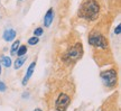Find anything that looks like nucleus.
Listing matches in <instances>:
<instances>
[{
  "label": "nucleus",
  "instance_id": "nucleus-1",
  "mask_svg": "<svg viewBox=\"0 0 121 111\" xmlns=\"http://www.w3.org/2000/svg\"><path fill=\"white\" fill-rule=\"evenodd\" d=\"M99 4L96 0H86L83 2L78 10V16L86 20H94L99 15Z\"/></svg>",
  "mask_w": 121,
  "mask_h": 111
},
{
  "label": "nucleus",
  "instance_id": "nucleus-2",
  "mask_svg": "<svg viewBox=\"0 0 121 111\" xmlns=\"http://www.w3.org/2000/svg\"><path fill=\"white\" fill-rule=\"evenodd\" d=\"M83 55V46L81 43L74 44L73 46L71 47L69 49H67V52L63 56V61L67 64L74 63L78 60H80Z\"/></svg>",
  "mask_w": 121,
  "mask_h": 111
},
{
  "label": "nucleus",
  "instance_id": "nucleus-3",
  "mask_svg": "<svg viewBox=\"0 0 121 111\" xmlns=\"http://www.w3.org/2000/svg\"><path fill=\"white\" fill-rule=\"evenodd\" d=\"M100 77L102 79L104 85L108 86V88H113L117 84V71L114 68H110V70H107V71H102L100 73Z\"/></svg>",
  "mask_w": 121,
  "mask_h": 111
},
{
  "label": "nucleus",
  "instance_id": "nucleus-4",
  "mask_svg": "<svg viewBox=\"0 0 121 111\" xmlns=\"http://www.w3.org/2000/svg\"><path fill=\"white\" fill-rule=\"evenodd\" d=\"M89 44L98 48H102V49H105L108 47L107 38L100 33H92L89 36Z\"/></svg>",
  "mask_w": 121,
  "mask_h": 111
},
{
  "label": "nucleus",
  "instance_id": "nucleus-5",
  "mask_svg": "<svg viewBox=\"0 0 121 111\" xmlns=\"http://www.w3.org/2000/svg\"><path fill=\"white\" fill-rule=\"evenodd\" d=\"M71 103V98L69 94L60 93L57 99L55 100V109L56 111H65Z\"/></svg>",
  "mask_w": 121,
  "mask_h": 111
},
{
  "label": "nucleus",
  "instance_id": "nucleus-6",
  "mask_svg": "<svg viewBox=\"0 0 121 111\" xmlns=\"http://www.w3.org/2000/svg\"><path fill=\"white\" fill-rule=\"evenodd\" d=\"M35 67H36V62H33V63L29 65L28 70H27L26 75H25V76H24V79H22V85H26L27 82L29 81L30 76H31V75H33V73H34Z\"/></svg>",
  "mask_w": 121,
  "mask_h": 111
},
{
  "label": "nucleus",
  "instance_id": "nucleus-7",
  "mask_svg": "<svg viewBox=\"0 0 121 111\" xmlns=\"http://www.w3.org/2000/svg\"><path fill=\"white\" fill-rule=\"evenodd\" d=\"M53 18H54V11H53L52 8H49L47 10L46 15H45V17H44V25H45V27H49L52 25Z\"/></svg>",
  "mask_w": 121,
  "mask_h": 111
},
{
  "label": "nucleus",
  "instance_id": "nucleus-8",
  "mask_svg": "<svg viewBox=\"0 0 121 111\" xmlns=\"http://www.w3.org/2000/svg\"><path fill=\"white\" fill-rule=\"evenodd\" d=\"M2 37H4V39L6 40V42H11V40H13L15 37H16V30L13 29V28L4 30Z\"/></svg>",
  "mask_w": 121,
  "mask_h": 111
},
{
  "label": "nucleus",
  "instance_id": "nucleus-9",
  "mask_svg": "<svg viewBox=\"0 0 121 111\" xmlns=\"http://www.w3.org/2000/svg\"><path fill=\"white\" fill-rule=\"evenodd\" d=\"M26 56H20V57H18L17 60L15 61V68L18 70V68H20L22 66V64L26 62Z\"/></svg>",
  "mask_w": 121,
  "mask_h": 111
},
{
  "label": "nucleus",
  "instance_id": "nucleus-10",
  "mask_svg": "<svg viewBox=\"0 0 121 111\" xmlns=\"http://www.w3.org/2000/svg\"><path fill=\"white\" fill-rule=\"evenodd\" d=\"M11 63H13V62H11V58H10V57H9V56H4V57H2V65H4V67H10V66H11Z\"/></svg>",
  "mask_w": 121,
  "mask_h": 111
},
{
  "label": "nucleus",
  "instance_id": "nucleus-11",
  "mask_svg": "<svg viewBox=\"0 0 121 111\" xmlns=\"http://www.w3.org/2000/svg\"><path fill=\"white\" fill-rule=\"evenodd\" d=\"M27 53V47L26 45H22L19 46V48L17 49V55L20 57V56H25V54Z\"/></svg>",
  "mask_w": 121,
  "mask_h": 111
},
{
  "label": "nucleus",
  "instance_id": "nucleus-12",
  "mask_svg": "<svg viewBox=\"0 0 121 111\" xmlns=\"http://www.w3.org/2000/svg\"><path fill=\"white\" fill-rule=\"evenodd\" d=\"M19 46H20V42H19V40H16V42L11 45V54H16V53H17V49L19 48Z\"/></svg>",
  "mask_w": 121,
  "mask_h": 111
},
{
  "label": "nucleus",
  "instance_id": "nucleus-13",
  "mask_svg": "<svg viewBox=\"0 0 121 111\" xmlns=\"http://www.w3.org/2000/svg\"><path fill=\"white\" fill-rule=\"evenodd\" d=\"M44 34V29L42 27H37L36 29L34 30V36L35 37H39V36H42Z\"/></svg>",
  "mask_w": 121,
  "mask_h": 111
},
{
  "label": "nucleus",
  "instance_id": "nucleus-14",
  "mask_svg": "<svg viewBox=\"0 0 121 111\" xmlns=\"http://www.w3.org/2000/svg\"><path fill=\"white\" fill-rule=\"evenodd\" d=\"M39 43V38L38 37H31V38L28 39V44L29 45H36V44H38Z\"/></svg>",
  "mask_w": 121,
  "mask_h": 111
},
{
  "label": "nucleus",
  "instance_id": "nucleus-15",
  "mask_svg": "<svg viewBox=\"0 0 121 111\" xmlns=\"http://www.w3.org/2000/svg\"><path fill=\"white\" fill-rule=\"evenodd\" d=\"M7 90V86L2 81H0V92H4Z\"/></svg>",
  "mask_w": 121,
  "mask_h": 111
},
{
  "label": "nucleus",
  "instance_id": "nucleus-16",
  "mask_svg": "<svg viewBox=\"0 0 121 111\" xmlns=\"http://www.w3.org/2000/svg\"><path fill=\"white\" fill-rule=\"evenodd\" d=\"M120 30H121V25H120V24H119V25L117 26V28L114 29V34L119 35V34H120Z\"/></svg>",
  "mask_w": 121,
  "mask_h": 111
},
{
  "label": "nucleus",
  "instance_id": "nucleus-17",
  "mask_svg": "<svg viewBox=\"0 0 121 111\" xmlns=\"http://www.w3.org/2000/svg\"><path fill=\"white\" fill-rule=\"evenodd\" d=\"M34 111H43L42 109H38V108H36V109H34Z\"/></svg>",
  "mask_w": 121,
  "mask_h": 111
},
{
  "label": "nucleus",
  "instance_id": "nucleus-18",
  "mask_svg": "<svg viewBox=\"0 0 121 111\" xmlns=\"http://www.w3.org/2000/svg\"><path fill=\"white\" fill-rule=\"evenodd\" d=\"M0 74H1V64H0Z\"/></svg>",
  "mask_w": 121,
  "mask_h": 111
}]
</instances>
